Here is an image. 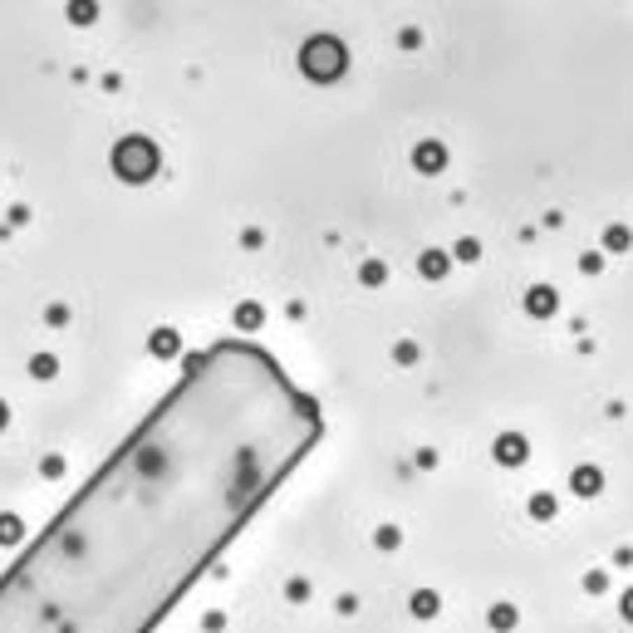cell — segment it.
<instances>
[{
  "label": "cell",
  "instance_id": "cell-1",
  "mask_svg": "<svg viewBox=\"0 0 633 633\" xmlns=\"http://www.w3.org/2000/svg\"><path fill=\"white\" fill-rule=\"evenodd\" d=\"M314 437V398L265 349H206L0 574V633H152Z\"/></svg>",
  "mask_w": 633,
  "mask_h": 633
}]
</instances>
